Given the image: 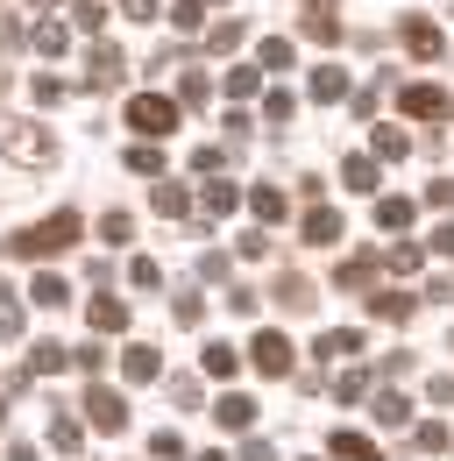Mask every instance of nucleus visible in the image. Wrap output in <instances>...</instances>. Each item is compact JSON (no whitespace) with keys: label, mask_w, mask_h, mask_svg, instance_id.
<instances>
[{"label":"nucleus","mask_w":454,"mask_h":461,"mask_svg":"<svg viewBox=\"0 0 454 461\" xmlns=\"http://www.w3.org/2000/svg\"><path fill=\"white\" fill-rule=\"evenodd\" d=\"M0 157L22 164V171H43V164H57V142H50V128H36V121L0 114Z\"/></svg>","instance_id":"obj_1"},{"label":"nucleus","mask_w":454,"mask_h":461,"mask_svg":"<svg viewBox=\"0 0 454 461\" xmlns=\"http://www.w3.org/2000/svg\"><path fill=\"white\" fill-rule=\"evenodd\" d=\"M86 234H78V213L71 206H57L50 221H36V228L14 241V256H64V249H78Z\"/></svg>","instance_id":"obj_2"},{"label":"nucleus","mask_w":454,"mask_h":461,"mask_svg":"<svg viewBox=\"0 0 454 461\" xmlns=\"http://www.w3.org/2000/svg\"><path fill=\"white\" fill-rule=\"evenodd\" d=\"M397 43H404L419 64H440V58H448V36H440V22H426V14H404V22H397Z\"/></svg>","instance_id":"obj_3"},{"label":"nucleus","mask_w":454,"mask_h":461,"mask_svg":"<svg viewBox=\"0 0 454 461\" xmlns=\"http://www.w3.org/2000/svg\"><path fill=\"white\" fill-rule=\"evenodd\" d=\"M128 128H135V135H170V128H177V100L135 93V100H128Z\"/></svg>","instance_id":"obj_4"},{"label":"nucleus","mask_w":454,"mask_h":461,"mask_svg":"<svg viewBox=\"0 0 454 461\" xmlns=\"http://www.w3.org/2000/svg\"><path fill=\"white\" fill-rule=\"evenodd\" d=\"M249 362H256L263 376H291V362H298V355H291V341H284L277 327H263V334L249 341Z\"/></svg>","instance_id":"obj_5"},{"label":"nucleus","mask_w":454,"mask_h":461,"mask_svg":"<svg viewBox=\"0 0 454 461\" xmlns=\"http://www.w3.org/2000/svg\"><path fill=\"white\" fill-rule=\"evenodd\" d=\"M86 419H93L100 433H128V398L107 391V384H93V391H86Z\"/></svg>","instance_id":"obj_6"},{"label":"nucleus","mask_w":454,"mask_h":461,"mask_svg":"<svg viewBox=\"0 0 454 461\" xmlns=\"http://www.w3.org/2000/svg\"><path fill=\"white\" fill-rule=\"evenodd\" d=\"M121 78H128V58H121L114 43H93V58H86V86H93V93H114Z\"/></svg>","instance_id":"obj_7"},{"label":"nucleus","mask_w":454,"mask_h":461,"mask_svg":"<svg viewBox=\"0 0 454 461\" xmlns=\"http://www.w3.org/2000/svg\"><path fill=\"white\" fill-rule=\"evenodd\" d=\"M234 206H241V185H227V177H206V192H199V221H192V228L206 234L213 221H221V213H234Z\"/></svg>","instance_id":"obj_8"},{"label":"nucleus","mask_w":454,"mask_h":461,"mask_svg":"<svg viewBox=\"0 0 454 461\" xmlns=\"http://www.w3.org/2000/svg\"><path fill=\"white\" fill-rule=\"evenodd\" d=\"M305 14H298V29L313 36V43H340V14H334V0H298Z\"/></svg>","instance_id":"obj_9"},{"label":"nucleus","mask_w":454,"mask_h":461,"mask_svg":"<svg viewBox=\"0 0 454 461\" xmlns=\"http://www.w3.org/2000/svg\"><path fill=\"white\" fill-rule=\"evenodd\" d=\"M397 107H404L412 121H440V114H448V93H440V86H404Z\"/></svg>","instance_id":"obj_10"},{"label":"nucleus","mask_w":454,"mask_h":461,"mask_svg":"<svg viewBox=\"0 0 454 461\" xmlns=\"http://www.w3.org/2000/svg\"><path fill=\"white\" fill-rule=\"evenodd\" d=\"M270 291H277V305H284V312H313V298H320V285H313V277H298V270H284Z\"/></svg>","instance_id":"obj_11"},{"label":"nucleus","mask_w":454,"mask_h":461,"mask_svg":"<svg viewBox=\"0 0 454 461\" xmlns=\"http://www.w3.org/2000/svg\"><path fill=\"white\" fill-rule=\"evenodd\" d=\"M213 419H221L227 433H249V426H256V398H249V391H227V398L213 404Z\"/></svg>","instance_id":"obj_12"},{"label":"nucleus","mask_w":454,"mask_h":461,"mask_svg":"<svg viewBox=\"0 0 454 461\" xmlns=\"http://www.w3.org/2000/svg\"><path fill=\"white\" fill-rule=\"evenodd\" d=\"M340 234H348V221H340L334 206H313V213H305V241H313V249H334Z\"/></svg>","instance_id":"obj_13"},{"label":"nucleus","mask_w":454,"mask_h":461,"mask_svg":"<svg viewBox=\"0 0 454 461\" xmlns=\"http://www.w3.org/2000/svg\"><path fill=\"white\" fill-rule=\"evenodd\" d=\"M313 355H320V362H348V355H362V334H355V327H327V334L313 341Z\"/></svg>","instance_id":"obj_14"},{"label":"nucleus","mask_w":454,"mask_h":461,"mask_svg":"<svg viewBox=\"0 0 454 461\" xmlns=\"http://www.w3.org/2000/svg\"><path fill=\"white\" fill-rule=\"evenodd\" d=\"M369 312L391 320V327H404V320L419 312V298H412V291H369Z\"/></svg>","instance_id":"obj_15"},{"label":"nucleus","mask_w":454,"mask_h":461,"mask_svg":"<svg viewBox=\"0 0 454 461\" xmlns=\"http://www.w3.org/2000/svg\"><path fill=\"white\" fill-rule=\"evenodd\" d=\"M305 93H313V100H320V107H334L340 93H348V71H340V64H320V71H313V86H305Z\"/></svg>","instance_id":"obj_16"},{"label":"nucleus","mask_w":454,"mask_h":461,"mask_svg":"<svg viewBox=\"0 0 454 461\" xmlns=\"http://www.w3.org/2000/svg\"><path fill=\"white\" fill-rule=\"evenodd\" d=\"M121 369H128V384H150V376H164V362H157V348H128V355H121Z\"/></svg>","instance_id":"obj_17"},{"label":"nucleus","mask_w":454,"mask_h":461,"mask_svg":"<svg viewBox=\"0 0 454 461\" xmlns=\"http://www.w3.org/2000/svg\"><path fill=\"white\" fill-rule=\"evenodd\" d=\"M291 58H298L291 36H263V43H256V71H291Z\"/></svg>","instance_id":"obj_18"},{"label":"nucleus","mask_w":454,"mask_h":461,"mask_svg":"<svg viewBox=\"0 0 454 461\" xmlns=\"http://www.w3.org/2000/svg\"><path fill=\"white\" fill-rule=\"evenodd\" d=\"M29 298H36L43 312H64V305H71V285H64V277H50V270H43V277L29 285Z\"/></svg>","instance_id":"obj_19"},{"label":"nucleus","mask_w":454,"mask_h":461,"mask_svg":"<svg viewBox=\"0 0 454 461\" xmlns=\"http://www.w3.org/2000/svg\"><path fill=\"white\" fill-rule=\"evenodd\" d=\"M369 411H377V426H391V433H404V426H412V398H397V391H384Z\"/></svg>","instance_id":"obj_20"},{"label":"nucleus","mask_w":454,"mask_h":461,"mask_svg":"<svg viewBox=\"0 0 454 461\" xmlns=\"http://www.w3.org/2000/svg\"><path fill=\"white\" fill-rule=\"evenodd\" d=\"M340 185L348 192H377V157H340Z\"/></svg>","instance_id":"obj_21"},{"label":"nucleus","mask_w":454,"mask_h":461,"mask_svg":"<svg viewBox=\"0 0 454 461\" xmlns=\"http://www.w3.org/2000/svg\"><path fill=\"white\" fill-rule=\"evenodd\" d=\"M377 270H384L377 256H348V263H340V270H334V285H340V291H362V285H369V277H377Z\"/></svg>","instance_id":"obj_22"},{"label":"nucleus","mask_w":454,"mask_h":461,"mask_svg":"<svg viewBox=\"0 0 454 461\" xmlns=\"http://www.w3.org/2000/svg\"><path fill=\"white\" fill-rule=\"evenodd\" d=\"M86 320H93L100 334H121V327H128V305H121V298H93V305H86Z\"/></svg>","instance_id":"obj_23"},{"label":"nucleus","mask_w":454,"mask_h":461,"mask_svg":"<svg viewBox=\"0 0 454 461\" xmlns=\"http://www.w3.org/2000/svg\"><path fill=\"white\" fill-rule=\"evenodd\" d=\"M170 29L177 36H199L206 29V0H170Z\"/></svg>","instance_id":"obj_24"},{"label":"nucleus","mask_w":454,"mask_h":461,"mask_svg":"<svg viewBox=\"0 0 454 461\" xmlns=\"http://www.w3.org/2000/svg\"><path fill=\"white\" fill-rule=\"evenodd\" d=\"M377 228L404 234V228H412V199H397V192H391V199H377Z\"/></svg>","instance_id":"obj_25"},{"label":"nucleus","mask_w":454,"mask_h":461,"mask_svg":"<svg viewBox=\"0 0 454 461\" xmlns=\"http://www.w3.org/2000/svg\"><path fill=\"white\" fill-rule=\"evenodd\" d=\"M334 461H384L369 433H334Z\"/></svg>","instance_id":"obj_26"},{"label":"nucleus","mask_w":454,"mask_h":461,"mask_svg":"<svg viewBox=\"0 0 454 461\" xmlns=\"http://www.w3.org/2000/svg\"><path fill=\"white\" fill-rule=\"evenodd\" d=\"M249 213H256L263 228H270V221H284V192H277V185H256V192H249Z\"/></svg>","instance_id":"obj_27"},{"label":"nucleus","mask_w":454,"mask_h":461,"mask_svg":"<svg viewBox=\"0 0 454 461\" xmlns=\"http://www.w3.org/2000/svg\"><path fill=\"white\" fill-rule=\"evenodd\" d=\"M150 199H157V213H170V221H185V213H192L185 185H170V177H157V192H150Z\"/></svg>","instance_id":"obj_28"},{"label":"nucleus","mask_w":454,"mask_h":461,"mask_svg":"<svg viewBox=\"0 0 454 461\" xmlns=\"http://www.w3.org/2000/svg\"><path fill=\"white\" fill-rule=\"evenodd\" d=\"M64 362H71V355H64L57 341H36V348H29V376H57Z\"/></svg>","instance_id":"obj_29"},{"label":"nucleus","mask_w":454,"mask_h":461,"mask_svg":"<svg viewBox=\"0 0 454 461\" xmlns=\"http://www.w3.org/2000/svg\"><path fill=\"white\" fill-rule=\"evenodd\" d=\"M199 369H206V376H221V384H227V376L241 369V355H234V348H227V341H213V348H206V355H199Z\"/></svg>","instance_id":"obj_30"},{"label":"nucleus","mask_w":454,"mask_h":461,"mask_svg":"<svg viewBox=\"0 0 454 461\" xmlns=\"http://www.w3.org/2000/svg\"><path fill=\"white\" fill-rule=\"evenodd\" d=\"M377 263H384V270H397V277H412V270H419V263H426V256H419V249H412V241H391V249H384V256H377Z\"/></svg>","instance_id":"obj_31"},{"label":"nucleus","mask_w":454,"mask_h":461,"mask_svg":"<svg viewBox=\"0 0 454 461\" xmlns=\"http://www.w3.org/2000/svg\"><path fill=\"white\" fill-rule=\"evenodd\" d=\"M29 43H36L43 58H57V50L71 43V29H64V22H36V29H29Z\"/></svg>","instance_id":"obj_32"},{"label":"nucleus","mask_w":454,"mask_h":461,"mask_svg":"<svg viewBox=\"0 0 454 461\" xmlns=\"http://www.w3.org/2000/svg\"><path fill=\"white\" fill-rule=\"evenodd\" d=\"M170 320H177V327H199V320H206V298H199V291H177V298H170Z\"/></svg>","instance_id":"obj_33"},{"label":"nucleus","mask_w":454,"mask_h":461,"mask_svg":"<svg viewBox=\"0 0 454 461\" xmlns=\"http://www.w3.org/2000/svg\"><path fill=\"white\" fill-rule=\"evenodd\" d=\"M412 440H419V455H448V447H454V433L440 426V419H426V426H419Z\"/></svg>","instance_id":"obj_34"},{"label":"nucleus","mask_w":454,"mask_h":461,"mask_svg":"<svg viewBox=\"0 0 454 461\" xmlns=\"http://www.w3.org/2000/svg\"><path fill=\"white\" fill-rule=\"evenodd\" d=\"M404 149H412V135H404V128H391V121H377V157H404Z\"/></svg>","instance_id":"obj_35"},{"label":"nucleus","mask_w":454,"mask_h":461,"mask_svg":"<svg viewBox=\"0 0 454 461\" xmlns=\"http://www.w3.org/2000/svg\"><path fill=\"white\" fill-rule=\"evenodd\" d=\"M206 93H213L206 71H185V78H177V107H206Z\"/></svg>","instance_id":"obj_36"},{"label":"nucleus","mask_w":454,"mask_h":461,"mask_svg":"<svg viewBox=\"0 0 454 461\" xmlns=\"http://www.w3.org/2000/svg\"><path fill=\"white\" fill-rule=\"evenodd\" d=\"M291 114H298V100H291L284 86H270V100H263V121H270V128H284Z\"/></svg>","instance_id":"obj_37"},{"label":"nucleus","mask_w":454,"mask_h":461,"mask_svg":"<svg viewBox=\"0 0 454 461\" xmlns=\"http://www.w3.org/2000/svg\"><path fill=\"white\" fill-rule=\"evenodd\" d=\"M50 447H57V455H78V419L57 411V419H50Z\"/></svg>","instance_id":"obj_38"},{"label":"nucleus","mask_w":454,"mask_h":461,"mask_svg":"<svg viewBox=\"0 0 454 461\" xmlns=\"http://www.w3.org/2000/svg\"><path fill=\"white\" fill-rule=\"evenodd\" d=\"M256 86H263V71H256V64H234V71H227V93H234V100H249Z\"/></svg>","instance_id":"obj_39"},{"label":"nucleus","mask_w":454,"mask_h":461,"mask_svg":"<svg viewBox=\"0 0 454 461\" xmlns=\"http://www.w3.org/2000/svg\"><path fill=\"white\" fill-rule=\"evenodd\" d=\"M14 334H22V298L0 291V341H14Z\"/></svg>","instance_id":"obj_40"},{"label":"nucleus","mask_w":454,"mask_h":461,"mask_svg":"<svg viewBox=\"0 0 454 461\" xmlns=\"http://www.w3.org/2000/svg\"><path fill=\"white\" fill-rule=\"evenodd\" d=\"M150 455L157 461H185V440H177L170 426H157V433H150Z\"/></svg>","instance_id":"obj_41"},{"label":"nucleus","mask_w":454,"mask_h":461,"mask_svg":"<svg viewBox=\"0 0 454 461\" xmlns=\"http://www.w3.org/2000/svg\"><path fill=\"white\" fill-rule=\"evenodd\" d=\"M128 171L157 177V171H164V149H150V142H135V149H128Z\"/></svg>","instance_id":"obj_42"},{"label":"nucleus","mask_w":454,"mask_h":461,"mask_svg":"<svg viewBox=\"0 0 454 461\" xmlns=\"http://www.w3.org/2000/svg\"><path fill=\"white\" fill-rule=\"evenodd\" d=\"M128 285L157 291V285H164V270H157V263H150V256H135V263H128Z\"/></svg>","instance_id":"obj_43"},{"label":"nucleus","mask_w":454,"mask_h":461,"mask_svg":"<svg viewBox=\"0 0 454 461\" xmlns=\"http://www.w3.org/2000/svg\"><path fill=\"white\" fill-rule=\"evenodd\" d=\"M227 305H234V312H241V320H256V312H263V291L234 285V291H227Z\"/></svg>","instance_id":"obj_44"},{"label":"nucleus","mask_w":454,"mask_h":461,"mask_svg":"<svg viewBox=\"0 0 454 461\" xmlns=\"http://www.w3.org/2000/svg\"><path fill=\"white\" fill-rule=\"evenodd\" d=\"M241 36H249V22H221L206 43H213V50H241Z\"/></svg>","instance_id":"obj_45"},{"label":"nucleus","mask_w":454,"mask_h":461,"mask_svg":"<svg viewBox=\"0 0 454 461\" xmlns=\"http://www.w3.org/2000/svg\"><path fill=\"white\" fill-rule=\"evenodd\" d=\"M221 164H227V149H221V142H206V149H192V171H199V177H213Z\"/></svg>","instance_id":"obj_46"},{"label":"nucleus","mask_w":454,"mask_h":461,"mask_svg":"<svg viewBox=\"0 0 454 461\" xmlns=\"http://www.w3.org/2000/svg\"><path fill=\"white\" fill-rule=\"evenodd\" d=\"M170 404H177V411H199V384H192V376H170Z\"/></svg>","instance_id":"obj_47"},{"label":"nucleus","mask_w":454,"mask_h":461,"mask_svg":"<svg viewBox=\"0 0 454 461\" xmlns=\"http://www.w3.org/2000/svg\"><path fill=\"white\" fill-rule=\"evenodd\" d=\"M100 234H107V249H121V241L135 234V221H128V213H107V221H100Z\"/></svg>","instance_id":"obj_48"},{"label":"nucleus","mask_w":454,"mask_h":461,"mask_svg":"<svg viewBox=\"0 0 454 461\" xmlns=\"http://www.w3.org/2000/svg\"><path fill=\"white\" fill-rule=\"evenodd\" d=\"M29 93H36L43 107H57V100H64V78H50V71H43V78H29Z\"/></svg>","instance_id":"obj_49"},{"label":"nucleus","mask_w":454,"mask_h":461,"mask_svg":"<svg viewBox=\"0 0 454 461\" xmlns=\"http://www.w3.org/2000/svg\"><path fill=\"white\" fill-rule=\"evenodd\" d=\"M362 391H369V376H362V369H348V376H340V384H334V398H340V404H355V398H362Z\"/></svg>","instance_id":"obj_50"},{"label":"nucleus","mask_w":454,"mask_h":461,"mask_svg":"<svg viewBox=\"0 0 454 461\" xmlns=\"http://www.w3.org/2000/svg\"><path fill=\"white\" fill-rule=\"evenodd\" d=\"M71 362H78L86 376H100V362H107V348H71Z\"/></svg>","instance_id":"obj_51"},{"label":"nucleus","mask_w":454,"mask_h":461,"mask_svg":"<svg viewBox=\"0 0 454 461\" xmlns=\"http://www.w3.org/2000/svg\"><path fill=\"white\" fill-rule=\"evenodd\" d=\"M426 206H454V177H433V185H426Z\"/></svg>","instance_id":"obj_52"},{"label":"nucleus","mask_w":454,"mask_h":461,"mask_svg":"<svg viewBox=\"0 0 454 461\" xmlns=\"http://www.w3.org/2000/svg\"><path fill=\"white\" fill-rule=\"evenodd\" d=\"M100 22H107V7L100 0H78V29H100Z\"/></svg>","instance_id":"obj_53"},{"label":"nucleus","mask_w":454,"mask_h":461,"mask_svg":"<svg viewBox=\"0 0 454 461\" xmlns=\"http://www.w3.org/2000/svg\"><path fill=\"white\" fill-rule=\"evenodd\" d=\"M121 14H128V22H150V14H157V0H121Z\"/></svg>","instance_id":"obj_54"},{"label":"nucleus","mask_w":454,"mask_h":461,"mask_svg":"<svg viewBox=\"0 0 454 461\" xmlns=\"http://www.w3.org/2000/svg\"><path fill=\"white\" fill-rule=\"evenodd\" d=\"M433 404H454V376H433V391H426Z\"/></svg>","instance_id":"obj_55"},{"label":"nucleus","mask_w":454,"mask_h":461,"mask_svg":"<svg viewBox=\"0 0 454 461\" xmlns=\"http://www.w3.org/2000/svg\"><path fill=\"white\" fill-rule=\"evenodd\" d=\"M433 249H440V256H454V221H448V228H433Z\"/></svg>","instance_id":"obj_56"},{"label":"nucleus","mask_w":454,"mask_h":461,"mask_svg":"<svg viewBox=\"0 0 454 461\" xmlns=\"http://www.w3.org/2000/svg\"><path fill=\"white\" fill-rule=\"evenodd\" d=\"M241 461H277V455H270L263 440H249V447H241Z\"/></svg>","instance_id":"obj_57"},{"label":"nucleus","mask_w":454,"mask_h":461,"mask_svg":"<svg viewBox=\"0 0 454 461\" xmlns=\"http://www.w3.org/2000/svg\"><path fill=\"white\" fill-rule=\"evenodd\" d=\"M199 461H227V455H221V447H213V455H199Z\"/></svg>","instance_id":"obj_58"},{"label":"nucleus","mask_w":454,"mask_h":461,"mask_svg":"<svg viewBox=\"0 0 454 461\" xmlns=\"http://www.w3.org/2000/svg\"><path fill=\"white\" fill-rule=\"evenodd\" d=\"M29 7H57V0H29Z\"/></svg>","instance_id":"obj_59"},{"label":"nucleus","mask_w":454,"mask_h":461,"mask_svg":"<svg viewBox=\"0 0 454 461\" xmlns=\"http://www.w3.org/2000/svg\"><path fill=\"white\" fill-rule=\"evenodd\" d=\"M0 426H7V404H0Z\"/></svg>","instance_id":"obj_60"}]
</instances>
